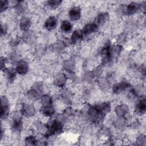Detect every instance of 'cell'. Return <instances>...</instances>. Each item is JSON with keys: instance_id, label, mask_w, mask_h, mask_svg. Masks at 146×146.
<instances>
[{"instance_id": "obj_1", "label": "cell", "mask_w": 146, "mask_h": 146, "mask_svg": "<svg viewBox=\"0 0 146 146\" xmlns=\"http://www.w3.org/2000/svg\"><path fill=\"white\" fill-rule=\"evenodd\" d=\"M46 124L47 127V133L43 137L47 139L52 137H56L60 135L63 131L64 123L56 118L48 120L46 123Z\"/></svg>"}, {"instance_id": "obj_2", "label": "cell", "mask_w": 146, "mask_h": 146, "mask_svg": "<svg viewBox=\"0 0 146 146\" xmlns=\"http://www.w3.org/2000/svg\"><path fill=\"white\" fill-rule=\"evenodd\" d=\"M120 12L124 15L133 16L141 11V4L131 2L128 4H122L119 7Z\"/></svg>"}, {"instance_id": "obj_3", "label": "cell", "mask_w": 146, "mask_h": 146, "mask_svg": "<svg viewBox=\"0 0 146 146\" xmlns=\"http://www.w3.org/2000/svg\"><path fill=\"white\" fill-rule=\"evenodd\" d=\"M132 87V84L127 79H123L120 82L113 84L112 93L115 95H120L127 92Z\"/></svg>"}, {"instance_id": "obj_4", "label": "cell", "mask_w": 146, "mask_h": 146, "mask_svg": "<svg viewBox=\"0 0 146 146\" xmlns=\"http://www.w3.org/2000/svg\"><path fill=\"white\" fill-rule=\"evenodd\" d=\"M20 111L23 117L31 119L35 115L36 108L34 104L29 101L27 102H25L22 103Z\"/></svg>"}, {"instance_id": "obj_5", "label": "cell", "mask_w": 146, "mask_h": 146, "mask_svg": "<svg viewBox=\"0 0 146 146\" xmlns=\"http://www.w3.org/2000/svg\"><path fill=\"white\" fill-rule=\"evenodd\" d=\"M1 120H6L10 115V103L9 99L5 95L1 96Z\"/></svg>"}, {"instance_id": "obj_6", "label": "cell", "mask_w": 146, "mask_h": 146, "mask_svg": "<svg viewBox=\"0 0 146 146\" xmlns=\"http://www.w3.org/2000/svg\"><path fill=\"white\" fill-rule=\"evenodd\" d=\"M129 107L128 104L121 103L116 105L114 108V113L116 117L128 118V115L129 114Z\"/></svg>"}, {"instance_id": "obj_7", "label": "cell", "mask_w": 146, "mask_h": 146, "mask_svg": "<svg viewBox=\"0 0 146 146\" xmlns=\"http://www.w3.org/2000/svg\"><path fill=\"white\" fill-rule=\"evenodd\" d=\"M68 78L65 73L59 72L55 74L53 77L52 84L58 88H64L67 84Z\"/></svg>"}, {"instance_id": "obj_8", "label": "cell", "mask_w": 146, "mask_h": 146, "mask_svg": "<svg viewBox=\"0 0 146 146\" xmlns=\"http://www.w3.org/2000/svg\"><path fill=\"white\" fill-rule=\"evenodd\" d=\"M110 18V14L106 11H102L98 13L94 18V23L98 27L105 26L109 22Z\"/></svg>"}, {"instance_id": "obj_9", "label": "cell", "mask_w": 146, "mask_h": 146, "mask_svg": "<svg viewBox=\"0 0 146 146\" xmlns=\"http://www.w3.org/2000/svg\"><path fill=\"white\" fill-rule=\"evenodd\" d=\"M15 70L17 74L21 76L26 75L30 71V64L26 59H21L15 65Z\"/></svg>"}, {"instance_id": "obj_10", "label": "cell", "mask_w": 146, "mask_h": 146, "mask_svg": "<svg viewBox=\"0 0 146 146\" xmlns=\"http://www.w3.org/2000/svg\"><path fill=\"white\" fill-rule=\"evenodd\" d=\"M84 39L83 32L81 29H75L71 33L69 40L71 46L79 44Z\"/></svg>"}, {"instance_id": "obj_11", "label": "cell", "mask_w": 146, "mask_h": 146, "mask_svg": "<svg viewBox=\"0 0 146 146\" xmlns=\"http://www.w3.org/2000/svg\"><path fill=\"white\" fill-rule=\"evenodd\" d=\"M135 113L139 116H143L146 111V100L145 97H140L135 105Z\"/></svg>"}, {"instance_id": "obj_12", "label": "cell", "mask_w": 146, "mask_h": 146, "mask_svg": "<svg viewBox=\"0 0 146 146\" xmlns=\"http://www.w3.org/2000/svg\"><path fill=\"white\" fill-rule=\"evenodd\" d=\"M67 14L70 21L73 22L78 21L82 17V9L79 6H72L70 8Z\"/></svg>"}, {"instance_id": "obj_13", "label": "cell", "mask_w": 146, "mask_h": 146, "mask_svg": "<svg viewBox=\"0 0 146 146\" xmlns=\"http://www.w3.org/2000/svg\"><path fill=\"white\" fill-rule=\"evenodd\" d=\"M3 72V76L5 79L10 83L14 82L17 79V71L15 68L12 66L6 67L5 69L2 70Z\"/></svg>"}, {"instance_id": "obj_14", "label": "cell", "mask_w": 146, "mask_h": 146, "mask_svg": "<svg viewBox=\"0 0 146 146\" xmlns=\"http://www.w3.org/2000/svg\"><path fill=\"white\" fill-rule=\"evenodd\" d=\"M98 29V27L93 22H89L84 25L82 29V31L83 32L84 37H89L96 33Z\"/></svg>"}, {"instance_id": "obj_15", "label": "cell", "mask_w": 146, "mask_h": 146, "mask_svg": "<svg viewBox=\"0 0 146 146\" xmlns=\"http://www.w3.org/2000/svg\"><path fill=\"white\" fill-rule=\"evenodd\" d=\"M19 30L25 33L30 30L32 26V20L31 19L26 15L22 16L19 21Z\"/></svg>"}, {"instance_id": "obj_16", "label": "cell", "mask_w": 146, "mask_h": 146, "mask_svg": "<svg viewBox=\"0 0 146 146\" xmlns=\"http://www.w3.org/2000/svg\"><path fill=\"white\" fill-rule=\"evenodd\" d=\"M58 25V18L55 15L48 16L43 23V26L46 30L51 31L56 29Z\"/></svg>"}, {"instance_id": "obj_17", "label": "cell", "mask_w": 146, "mask_h": 146, "mask_svg": "<svg viewBox=\"0 0 146 146\" xmlns=\"http://www.w3.org/2000/svg\"><path fill=\"white\" fill-rule=\"evenodd\" d=\"M22 40L26 45L31 46L33 44L36 40V35L33 31L29 30L23 33Z\"/></svg>"}, {"instance_id": "obj_18", "label": "cell", "mask_w": 146, "mask_h": 146, "mask_svg": "<svg viewBox=\"0 0 146 146\" xmlns=\"http://www.w3.org/2000/svg\"><path fill=\"white\" fill-rule=\"evenodd\" d=\"M76 65L75 59L69 58L64 60L62 64V68L66 72H74L76 68Z\"/></svg>"}, {"instance_id": "obj_19", "label": "cell", "mask_w": 146, "mask_h": 146, "mask_svg": "<svg viewBox=\"0 0 146 146\" xmlns=\"http://www.w3.org/2000/svg\"><path fill=\"white\" fill-rule=\"evenodd\" d=\"M55 112L56 109L54 105L41 106L40 107L41 114L44 117H51L52 116L55 115Z\"/></svg>"}, {"instance_id": "obj_20", "label": "cell", "mask_w": 146, "mask_h": 146, "mask_svg": "<svg viewBox=\"0 0 146 146\" xmlns=\"http://www.w3.org/2000/svg\"><path fill=\"white\" fill-rule=\"evenodd\" d=\"M98 86L100 88V90L103 92H107L111 88V82L106 77L102 76L98 79Z\"/></svg>"}, {"instance_id": "obj_21", "label": "cell", "mask_w": 146, "mask_h": 146, "mask_svg": "<svg viewBox=\"0 0 146 146\" xmlns=\"http://www.w3.org/2000/svg\"><path fill=\"white\" fill-rule=\"evenodd\" d=\"M73 29V25L71 21L63 19L61 21L60 25V31L64 34H68L72 32Z\"/></svg>"}, {"instance_id": "obj_22", "label": "cell", "mask_w": 146, "mask_h": 146, "mask_svg": "<svg viewBox=\"0 0 146 146\" xmlns=\"http://www.w3.org/2000/svg\"><path fill=\"white\" fill-rule=\"evenodd\" d=\"M28 6L23 1H19L18 5L14 7V12L18 15L24 16L27 10Z\"/></svg>"}, {"instance_id": "obj_23", "label": "cell", "mask_w": 146, "mask_h": 146, "mask_svg": "<svg viewBox=\"0 0 146 146\" xmlns=\"http://www.w3.org/2000/svg\"><path fill=\"white\" fill-rule=\"evenodd\" d=\"M40 103L41 106L53 105L54 99L50 94H43L40 99Z\"/></svg>"}, {"instance_id": "obj_24", "label": "cell", "mask_w": 146, "mask_h": 146, "mask_svg": "<svg viewBox=\"0 0 146 146\" xmlns=\"http://www.w3.org/2000/svg\"><path fill=\"white\" fill-rule=\"evenodd\" d=\"M66 46L63 40H58L54 43L51 46V50L53 52L60 53L63 51Z\"/></svg>"}, {"instance_id": "obj_25", "label": "cell", "mask_w": 146, "mask_h": 146, "mask_svg": "<svg viewBox=\"0 0 146 146\" xmlns=\"http://www.w3.org/2000/svg\"><path fill=\"white\" fill-rule=\"evenodd\" d=\"M38 139L33 134H29L25 139V144L26 145H38Z\"/></svg>"}, {"instance_id": "obj_26", "label": "cell", "mask_w": 146, "mask_h": 146, "mask_svg": "<svg viewBox=\"0 0 146 146\" xmlns=\"http://www.w3.org/2000/svg\"><path fill=\"white\" fill-rule=\"evenodd\" d=\"M46 3L47 6L50 9H51V10H55L62 5L63 1L60 0H48Z\"/></svg>"}, {"instance_id": "obj_27", "label": "cell", "mask_w": 146, "mask_h": 146, "mask_svg": "<svg viewBox=\"0 0 146 146\" xmlns=\"http://www.w3.org/2000/svg\"><path fill=\"white\" fill-rule=\"evenodd\" d=\"M136 144L139 145H145L146 144V137L145 135L140 134L136 138Z\"/></svg>"}, {"instance_id": "obj_28", "label": "cell", "mask_w": 146, "mask_h": 146, "mask_svg": "<svg viewBox=\"0 0 146 146\" xmlns=\"http://www.w3.org/2000/svg\"><path fill=\"white\" fill-rule=\"evenodd\" d=\"M0 4H1V14L3 13L6 12L7 9H9V1H6V0H1L0 1Z\"/></svg>"}]
</instances>
